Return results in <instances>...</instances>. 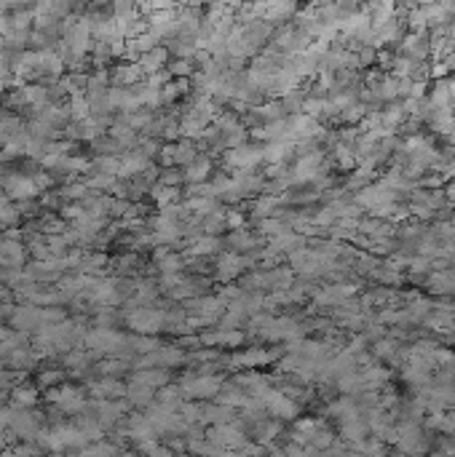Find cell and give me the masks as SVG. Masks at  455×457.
<instances>
[{"mask_svg": "<svg viewBox=\"0 0 455 457\" xmlns=\"http://www.w3.org/2000/svg\"><path fill=\"white\" fill-rule=\"evenodd\" d=\"M123 321H126V326L134 332V335H156V332H161V329H167V313L164 311H156V308H145V305H137V308H131V311H126L123 315Z\"/></svg>", "mask_w": 455, "mask_h": 457, "instance_id": "cell-1", "label": "cell"}, {"mask_svg": "<svg viewBox=\"0 0 455 457\" xmlns=\"http://www.w3.org/2000/svg\"><path fill=\"white\" fill-rule=\"evenodd\" d=\"M3 190L8 201H17V203H27L32 198H38V182H35V174H6L3 179Z\"/></svg>", "mask_w": 455, "mask_h": 457, "instance_id": "cell-2", "label": "cell"}, {"mask_svg": "<svg viewBox=\"0 0 455 457\" xmlns=\"http://www.w3.org/2000/svg\"><path fill=\"white\" fill-rule=\"evenodd\" d=\"M83 342L89 345L92 353H120V348H126V337L116 329H89Z\"/></svg>", "mask_w": 455, "mask_h": 457, "instance_id": "cell-3", "label": "cell"}, {"mask_svg": "<svg viewBox=\"0 0 455 457\" xmlns=\"http://www.w3.org/2000/svg\"><path fill=\"white\" fill-rule=\"evenodd\" d=\"M27 260V246L19 241L17 230H8L0 238V267H22Z\"/></svg>", "mask_w": 455, "mask_h": 457, "instance_id": "cell-4", "label": "cell"}, {"mask_svg": "<svg viewBox=\"0 0 455 457\" xmlns=\"http://www.w3.org/2000/svg\"><path fill=\"white\" fill-rule=\"evenodd\" d=\"M11 326L22 335H30V332H38L43 326V308H35V305H19L11 311Z\"/></svg>", "mask_w": 455, "mask_h": 457, "instance_id": "cell-5", "label": "cell"}, {"mask_svg": "<svg viewBox=\"0 0 455 457\" xmlns=\"http://www.w3.org/2000/svg\"><path fill=\"white\" fill-rule=\"evenodd\" d=\"M198 158V153H195V144L188 142V140H182V142H171V144H164L161 147V161L167 164L169 168L171 166H188Z\"/></svg>", "mask_w": 455, "mask_h": 457, "instance_id": "cell-6", "label": "cell"}, {"mask_svg": "<svg viewBox=\"0 0 455 457\" xmlns=\"http://www.w3.org/2000/svg\"><path fill=\"white\" fill-rule=\"evenodd\" d=\"M265 158V153L260 147H249V144H241V147H233L225 153V164L236 171H249L255 164H260Z\"/></svg>", "mask_w": 455, "mask_h": 457, "instance_id": "cell-7", "label": "cell"}, {"mask_svg": "<svg viewBox=\"0 0 455 457\" xmlns=\"http://www.w3.org/2000/svg\"><path fill=\"white\" fill-rule=\"evenodd\" d=\"M147 168H150V158H147L145 153H140V150H126V153H120L118 179H134V177H142Z\"/></svg>", "mask_w": 455, "mask_h": 457, "instance_id": "cell-8", "label": "cell"}, {"mask_svg": "<svg viewBox=\"0 0 455 457\" xmlns=\"http://www.w3.org/2000/svg\"><path fill=\"white\" fill-rule=\"evenodd\" d=\"M222 380L217 375H201V377H191V380H182V393H191L195 399H209L220 393Z\"/></svg>", "mask_w": 455, "mask_h": 457, "instance_id": "cell-9", "label": "cell"}, {"mask_svg": "<svg viewBox=\"0 0 455 457\" xmlns=\"http://www.w3.org/2000/svg\"><path fill=\"white\" fill-rule=\"evenodd\" d=\"M145 78L142 67L137 65V62H126V65H118L116 70L110 72V80H113V86H118V89H131V86H140Z\"/></svg>", "mask_w": 455, "mask_h": 457, "instance_id": "cell-10", "label": "cell"}, {"mask_svg": "<svg viewBox=\"0 0 455 457\" xmlns=\"http://www.w3.org/2000/svg\"><path fill=\"white\" fill-rule=\"evenodd\" d=\"M246 267V260L236 254V252H225L220 260H217V278L220 281H233V278H239V273Z\"/></svg>", "mask_w": 455, "mask_h": 457, "instance_id": "cell-11", "label": "cell"}, {"mask_svg": "<svg viewBox=\"0 0 455 457\" xmlns=\"http://www.w3.org/2000/svg\"><path fill=\"white\" fill-rule=\"evenodd\" d=\"M167 59H169V48L156 46V48H153V51H147V54H142V56L137 59V65L142 67L145 75H156V72L164 70Z\"/></svg>", "mask_w": 455, "mask_h": 457, "instance_id": "cell-12", "label": "cell"}, {"mask_svg": "<svg viewBox=\"0 0 455 457\" xmlns=\"http://www.w3.org/2000/svg\"><path fill=\"white\" fill-rule=\"evenodd\" d=\"M207 120L198 118V115H193L188 113L182 123H180V134H182V140H188V142H195V140H207Z\"/></svg>", "mask_w": 455, "mask_h": 457, "instance_id": "cell-13", "label": "cell"}, {"mask_svg": "<svg viewBox=\"0 0 455 457\" xmlns=\"http://www.w3.org/2000/svg\"><path fill=\"white\" fill-rule=\"evenodd\" d=\"M209 171H212V161L207 158V155H198L193 164L185 166V182L188 185H204L207 182V177H209Z\"/></svg>", "mask_w": 455, "mask_h": 457, "instance_id": "cell-14", "label": "cell"}, {"mask_svg": "<svg viewBox=\"0 0 455 457\" xmlns=\"http://www.w3.org/2000/svg\"><path fill=\"white\" fill-rule=\"evenodd\" d=\"M193 308H195V313H198L201 321H215V318H222L225 302H222L220 297H201V300H195Z\"/></svg>", "mask_w": 455, "mask_h": 457, "instance_id": "cell-15", "label": "cell"}, {"mask_svg": "<svg viewBox=\"0 0 455 457\" xmlns=\"http://www.w3.org/2000/svg\"><path fill=\"white\" fill-rule=\"evenodd\" d=\"M110 140L118 144L120 150H123V147H134V144L140 142L137 131H134L131 126H126L123 120H116V123L110 126Z\"/></svg>", "mask_w": 455, "mask_h": 457, "instance_id": "cell-16", "label": "cell"}, {"mask_svg": "<svg viewBox=\"0 0 455 457\" xmlns=\"http://www.w3.org/2000/svg\"><path fill=\"white\" fill-rule=\"evenodd\" d=\"M131 383H140V385H147V388H164L169 383V375L167 369H137L134 372V377H131Z\"/></svg>", "mask_w": 455, "mask_h": 457, "instance_id": "cell-17", "label": "cell"}, {"mask_svg": "<svg viewBox=\"0 0 455 457\" xmlns=\"http://www.w3.org/2000/svg\"><path fill=\"white\" fill-rule=\"evenodd\" d=\"M207 345H228V348H236V345H241L244 339H246V335L244 332H239V329H231V332H212V335H204L201 337Z\"/></svg>", "mask_w": 455, "mask_h": 457, "instance_id": "cell-18", "label": "cell"}, {"mask_svg": "<svg viewBox=\"0 0 455 457\" xmlns=\"http://www.w3.org/2000/svg\"><path fill=\"white\" fill-rule=\"evenodd\" d=\"M150 195H153V201H156L161 209L180 203V188H169V185H161V182H156V185L150 188Z\"/></svg>", "mask_w": 455, "mask_h": 457, "instance_id": "cell-19", "label": "cell"}, {"mask_svg": "<svg viewBox=\"0 0 455 457\" xmlns=\"http://www.w3.org/2000/svg\"><path fill=\"white\" fill-rule=\"evenodd\" d=\"M156 265L161 267L164 276H171V273H180L185 267V260L177 254H169L167 249H156Z\"/></svg>", "mask_w": 455, "mask_h": 457, "instance_id": "cell-20", "label": "cell"}, {"mask_svg": "<svg viewBox=\"0 0 455 457\" xmlns=\"http://www.w3.org/2000/svg\"><path fill=\"white\" fill-rule=\"evenodd\" d=\"M212 441H215V444H220V447H228V449H233V447H239L241 441H244V436H241L236 428L217 425V428H212Z\"/></svg>", "mask_w": 455, "mask_h": 457, "instance_id": "cell-21", "label": "cell"}, {"mask_svg": "<svg viewBox=\"0 0 455 457\" xmlns=\"http://www.w3.org/2000/svg\"><path fill=\"white\" fill-rule=\"evenodd\" d=\"M220 252V238L217 236H198L191 241V254L193 257H209Z\"/></svg>", "mask_w": 455, "mask_h": 457, "instance_id": "cell-22", "label": "cell"}, {"mask_svg": "<svg viewBox=\"0 0 455 457\" xmlns=\"http://www.w3.org/2000/svg\"><path fill=\"white\" fill-rule=\"evenodd\" d=\"M126 348L129 350H134V353H153V350H158L161 345H158V339L156 337H147V335H134V337H126Z\"/></svg>", "mask_w": 455, "mask_h": 457, "instance_id": "cell-23", "label": "cell"}, {"mask_svg": "<svg viewBox=\"0 0 455 457\" xmlns=\"http://www.w3.org/2000/svg\"><path fill=\"white\" fill-rule=\"evenodd\" d=\"M271 361V353L268 350H246V353H236L233 356V366H260V364H268Z\"/></svg>", "mask_w": 455, "mask_h": 457, "instance_id": "cell-24", "label": "cell"}, {"mask_svg": "<svg viewBox=\"0 0 455 457\" xmlns=\"http://www.w3.org/2000/svg\"><path fill=\"white\" fill-rule=\"evenodd\" d=\"M67 110H70V118L75 120V123L92 118V107H89V99H86V94L70 96V102H67Z\"/></svg>", "mask_w": 455, "mask_h": 457, "instance_id": "cell-25", "label": "cell"}, {"mask_svg": "<svg viewBox=\"0 0 455 457\" xmlns=\"http://www.w3.org/2000/svg\"><path fill=\"white\" fill-rule=\"evenodd\" d=\"M22 212L17 203H11L8 198H0V227H11V225H19Z\"/></svg>", "mask_w": 455, "mask_h": 457, "instance_id": "cell-26", "label": "cell"}, {"mask_svg": "<svg viewBox=\"0 0 455 457\" xmlns=\"http://www.w3.org/2000/svg\"><path fill=\"white\" fill-rule=\"evenodd\" d=\"M118 179L116 177H110V174H102V171H92L89 174V179H86V188L92 192H110L113 190V185H116Z\"/></svg>", "mask_w": 455, "mask_h": 457, "instance_id": "cell-27", "label": "cell"}, {"mask_svg": "<svg viewBox=\"0 0 455 457\" xmlns=\"http://www.w3.org/2000/svg\"><path fill=\"white\" fill-rule=\"evenodd\" d=\"M188 214H212L215 212V198H188L185 201Z\"/></svg>", "mask_w": 455, "mask_h": 457, "instance_id": "cell-28", "label": "cell"}, {"mask_svg": "<svg viewBox=\"0 0 455 457\" xmlns=\"http://www.w3.org/2000/svg\"><path fill=\"white\" fill-rule=\"evenodd\" d=\"M96 171H102V174H110V177H116L118 179V171H120V155H99L94 164Z\"/></svg>", "mask_w": 455, "mask_h": 457, "instance_id": "cell-29", "label": "cell"}, {"mask_svg": "<svg viewBox=\"0 0 455 457\" xmlns=\"http://www.w3.org/2000/svg\"><path fill=\"white\" fill-rule=\"evenodd\" d=\"M14 404L17 407H30V404H35V399H38V390L32 388V385H19V388H14Z\"/></svg>", "mask_w": 455, "mask_h": 457, "instance_id": "cell-30", "label": "cell"}, {"mask_svg": "<svg viewBox=\"0 0 455 457\" xmlns=\"http://www.w3.org/2000/svg\"><path fill=\"white\" fill-rule=\"evenodd\" d=\"M105 265H107V257H105L102 252H94V254H86V257H83L81 270H83V276H94V273H99Z\"/></svg>", "mask_w": 455, "mask_h": 457, "instance_id": "cell-31", "label": "cell"}, {"mask_svg": "<svg viewBox=\"0 0 455 457\" xmlns=\"http://www.w3.org/2000/svg\"><path fill=\"white\" fill-rule=\"evenodd\" d=\"M94 393L96 396H120V393H126V385L113 380V377H107V380L94 385Z\"/></svg>", "mask_w": 455, "mask_h": 457, "instance_id": "cell-32", "label": "cell"}, {"mask_svg": "<svg viewBox=\"0 0 455 457\" xmlns=\"http://www.w3.org/2000/svg\"><path fill=\"white\" fill-rule=\"evenodd\" d=\"M228 243L233 246V252L239 254V252H249L252 246H255V238H249L244 230H233L231 236H228Z\"/></svg>", "mask_w": 455, "mask_h": 457, "instance_id": "cell-33", "label": "cell"}, {"mask_svg": "<svg viewBox=\"0 0 455 457\" xmlns=\"http://www.w3.org/2000/svg\"><path fill=\"white\" fill-rule=\"evenodd\" d=\"M289 153H292V147L287 142H271L265 147V158L268 161H273V164H279V161H284Z\"/></svg>", "mask_w": 455, "mask_h": 457, "instance_id": "cell-34", "label": "cell"}, {"mask_svg": "<svg viewBox=\"0 0 455 457\" xmlns=\"http://www.w3.org/2000/svg\"><path fill=\"white\" fill-rule=\"evenodd\" d=\"M89 188H86V182H70L65 190H62V195L65 198H70V201H86L89 198Z\"/></svg>", "mask_w": 455, "mask_h": 457, "instance_id": "cell-35", "label": "cell"}, {"mask_svg": "<svg viewBox=\"0 0 455 457\" xmlns=\"http://www.w3.org/2000/svg\"><path fill=\"white\" fill-rule=\"evenodd\" d=\"M158 182H161V185H169V188H180V185L185 182V174L177 171V168H167V171H161Z\"/></svg>", "mask_w": 455, "mask_h": 457, "instance_id": "cell-36", "label": "cell"}, {"mask_svg": "<svg viewBox=\"0 0 455 457\" xmlns=\"http://www.w3.org/2000/svg\"><path fill=\"white\" fill-rule=\"evenodd\" d=\"M83 214H86L83 203H67V206H62V216H65L67 222H72V225H75Z\"/></svg>", "mask_w": 455, "mask_h": 457, "instance_id": "cell-37", "label": "cell"}, {"mask_svg": "<svg viewBox=\"0 0 455 457\" xmlns=\"http://www.w3.org/2000/svg\"><path fill=\"white\" fill-rule=\"evenodd\" d=\"M193 72V62L191 59H177V62H171V67H169V75H177V78H182V75H191Z\"/></svg>", "mask_w": 455, "mask_h": 457, "instance_id": "cell-38", "label": "cell"}, {"mask_svg": "<svg viewBox=\"0 0 455 457\" xmlns=\"http://www.w3.org/2000/svg\"><path fill=\"white\" fill-rule=\"evenodd\" d=\"M255 113H257V115H263V118L276 120L279 118V113H282V107H279L276 102H271V104H260V107H255Z\"/></svg>", "mask_w": 455, "mask_h": 457, "instance_id": "cell-39", "label": "cell"}, {"mask_svg": "<svg viewBox=\"0 0 455 457\" xmlns=\"http://www.w3.org/2000/svg\"><path fill=\"white\" fill-rule=\"evenodd\" d=\"M134 267H137V257H134V254H123V257L116 260V270H118V273H129V270H134Z\"/></svg>", "mask_w": 455, "mask_h": 457, "instance_id": "cell-40", "label": "cell"}, {"mask_svg": "<svg viewBox=\"0 0 455 457\" xmlns=\"http://www.w3.org/2000/svg\"><path fill=\"white\" fill-rule=\"evenodd\" d=\"M273 206H276V201H273L271 195H265V198H260V201L255 203V216H265L268 212H273Z\"/></svg>", "mask_w": 455, "mask_h": 457, "instance_id": "cell-41", "label": "cell"}, {"mask_svg": "<svg viewBox=\"0 0 455 457\" xmlns=\"http://www.w3.org/2000/svg\"><path fill=\"white\" fill-rule=\"evenodd\" d=\"M225 225H228L231 230H241V227H244V214H241V212H228V214H225Z\"/></svg>", "mask_w": 455, "mask_h": 457, "instance_id": "cell-42", "label": "cell"}, {"mask_svg": "<svg viewBox=\"0 0 455 457\" xmlns=\"http://www.w3.org/2000/svg\"><path fill=\"white\" fill-rule=\"evenodd\" d=\"M62 380V372H56V369H51V372H43L41 375V383L48 385V383H59Z\"/></svg>", "mask_w": 455, "mask_h": 457, "instance_id": "cell-43", "label": "cell"}, {"mask_svg": "<svg viewBox=\"0 0 455 457\" xmlns=\"http://www.w3.org/2000/svg\"><path fill=\"white\" fill-rule=\"evenodd\" d=\"M43 206L56 209V206H59V195H56V192H43Z\"/></svg>", "mask_w": 455, "mask_h": 457, "instance_id": "cell-44", "label": "cell"}, {"mask_svg": "<svg viewBox=\"0 0 455 457\" xmlns=\"http://www.w3.org/2000/svg\"><path fill=\"white\" fill-rule=\"evenodd\" d=\"M147 455L150 457H171L169 449H161V447H153V449H147Z\"/></svg>", "mask_w": 455, "mask_h": 457, "instance_id": "cell-45", "label": "cell"}]
</instances>
